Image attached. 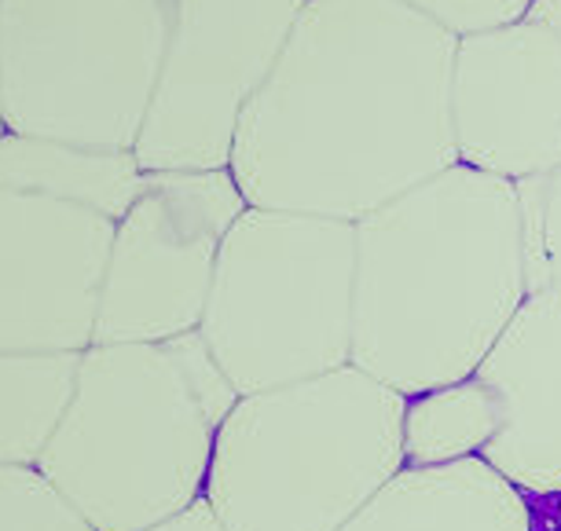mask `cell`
Listing matches in <instances>:
<instances>
[{
  "label": "cell",
  "instance_id": "cell-1",
  "mask_svg": "<svg viewBox=\"0 0 561 531\" xmlns=\"http://www.w3.org/2000/svg\"><path fill=\"white\" fill-rule=\"evenodd\" d=\"M455 45L400 0H309L231 143L247 206L356 224L459 162Z\"/></svg>",
  "mask_w": 561,
  "mask_h": 531
},
{
  "label": "cell",
  "instance_id": "cell-2",
  "mask_svg": "<svg viewBox=\"0 0 561 531\" xmlns=\"http://www.w3.org/2000/svg\"><path fill=\"white\" fill-rule=\"evenodd\" d=\"M525 297L517 184L455 162L356 220L348 363L400 396L473 378Z\"/></svg>",
  "mask_w": 561,
  "mask_h": 531
},
{
  "label": "cell",
  "instance_id": "cell-3",
  "mask_svg": "<svg viewBox=\"0 0 561 531\" xmlns=\"http://www.w3.org/2000/svg\"><path fill=\"white\" fill-rule=\"evenodd\" d=\"M236 400L198 331L89 345L37 470L96 531H140L206 495L217 432Z\"/></svg>",
  "mask_w": 561,
  "mask_h": 531
},
{
  "label": "cell",
  "instance_id": "cell-4",
  "mask_svg": "<svg viewBox=\"0 0 561 531\" xmlns=\"http://www.w3.org/2000/svg\"><path fill=\"white\" fill-rule=\"evenodd\" d=\"M400 422L404 396L353 363L247 392L203 498L225 531H337L404 470Z\"/></svg>",
  "mask_w": 561,
  "mask_h": 531
},
{
  "label": "cell",
  "instance_id": "cell-5",
  "mask_svg": "<svg viewBox=\"0 0 561 531\" xmlns=\"http://www.w3.org/2000/svg\"><path fill=\"white\" fill-rule=\"evenodd\" d=\"M356 224L247 206L220 246L198 334L239 396L348 367Z\"/></svg>",
  "mask_w": 561,
  "mask_h": 531
},
{
  "label": "cell",
  "instance_id": "cell-6",
  "mask_svg": "<svg viewBox=\"0 0 561 531\" xmlns=\"http://www.w3.org/2000/svg\"><path fill=\"white\" fill-rule=\"evenodd\" d=\"M165 34V0H0L8 132L133 151Z\"/></svg>",
  "mask_w": 561,
  "mask_h": 531
},
{
  "label": "cell",
  "instance_id": "cell-7",
  "mask_svg": "<svg viewBox=\"0 0 561 531\" xmlns=\"http://www.w3.org/2000/svg\"><path fill=\"white\" fill-rule=\"evenodd\" d=\"M309 0H165V51L133 154L144 173L228 169L242 111Z\"/></svg>",
  "mask_w": 561,
  "mask_h": 531
},
{
  "label": "cell",
  "instance_id": "cell-8",
  "mask_svg": "<svg viewBox=\"0 0 561 531\" xmlns=\"http://www.w3.org/2000/svg\"><path fill=\"white\" fill-rule=\"evenodd\" d=\"M247 209L231 169L147 173L114 224L92 345L165 342L203 323L225 235Z\"/></svg>",
  "mask_w": 561,
  "mask_h": 531
},
{
  "label": "cell",
  "instance_id": "cell-9",
  "mask_svg": "<svg viewBox=\"0 0 561 531\" xmlns=\"http://www.w3.org/2000/svg\"><path fill=\"white\" fill-rule=\"evenodd\" d=\"M451 129L481 173L525 184L561 169V0L455 45Z\"/></svg>",
  "mask_w": 561,
  "mask_h": 531
},
{
  "label": "cell",
  "instance_id": "cell-10",
  "mask_svg": "<svg viewBox=\"0 0 561 531\" xmlns=\"http://www.w3.org/2000/svg\"><path fill=\"white\" fill-rule=\"evenodd\" d=\"M118 220L0 187V353H84Z\"/></svg>",
  "mask_w": 561,
  "mask_h": 531
},
{
  "label": "cell",
  "instance_id": "cell-11",
  "mask_svg": "<svg viewBox=\"0 0 561 531\" xmlns=\"http://www.w3.org/2000/svg\"><path fill=\"white\" fill-rule=\"evenodd\" d=\"M473 378L500 400L481 459L533 503L561 506V290H533Z\"/></svg>",
  "mask_w": 561,
  "mask_h": 531
},
{
  "label": "cell",
  "instance_id": "cell-12",
  "mask_svg": "<svg viewBox=\"0 0 561 531\" xmlns=\"http://www.w3.org/2000/svg\"><path fill=\"white\" fill-rule=\"evenodd\" d=\"M547 509L554 506L533 503L478 454L404 465L337 531H536Z\"/></svg>",
  "mask_w": 561,
  "mask_h": 531
},
{
  "label": "cell",
  "instance_id": "cell-13",
  "mask_svg": "<svg viewBox=\"0 0 561 531\" xmlns=\"http://www.w3.org/2000/svg\"><path fill=\"white\" fill-rule=\"evenodd\" d=\"M144 165L133 151L81 147L45 136H0V187L30 191L122 220L144 187Z\"/></svg>",
  "mask_w": 561,
  "mask_h": 531
},
{
  "label": "cell",
  "instance_id": "cell-14",
  "mask_svg": "<svg viewBox=\"0 0 561 531\" xmlns=\"http://www.w3.org/2000/svg\"><path fill=\"white\" fill-rule=\"evenodd\" d=\"M84 353H0V462L41 465L78 392Z\"/></svg>",
  "mask_w": 561,
  "mask_h": 531
},
{
  "label": "cell",
  "instance_id": "cell-15",
  "mask_svg": "<svg viewBox=\"0 0 561 531\" xmlns=\"http://www.w3.org/2000/svg\"><path fill=\"white\" fill-rule=\"evenodd\" d=\"M500 400L478 378L404 396V465H448L478 459L500 432Z\"/></svg>",
  "mask_w": 561,
  "mask_h": 531
},
{
  "label": "cell",
  "instance_id": "cell-16",
  "mask_svg": "<svg viewBox=\"0 0 561 531\" xmlns=\"http://www.w3.org/2000/svg\"><path fill=\"white\" fill-rule=\"evenodd\" d=\"M0 531H96L37 465L0 462Z\"/></svg>",
  "mask_w": 561,
  "mask_h": 531
},
{
  "label": "cell",
  "instance_id": "cell-17",
  "mask_svg": "<svg viewBox=\"0 0 561 531\" xmlns=\"http://www.w3.org/2000/svg\"><path fill=\"white\" fill-rule=\"evenodd\" d=\"M525 209L528 293L561 290V169L517 184Z\"/></svg>",
  "mask_w": 561,
  "mask_h": 531
},
{
  "label": "cell",
  "instance_id": "cell-18",
  "mask_svg": "<svg viewBox=\"0 0 561 531\" xmlns=\"http://www.w3.org/2000/svg\"><path fill=\"white\" fill-rule=\"evenodd\" d=\"M400 4H408L411 12L426 15L430 23L462 41L522 19L533 0H400Z\"/></svg>",
  "mask_w": 561,
  "mask_h": 531
},
{
  "label": "cell",
  "instance_id": "cell-19",
  "mask_svg": "<svg viewBox=\"0 0 561 531\" xmlns=\"http://www.w3.org/2000/svg\"><path fill=\"white\" fill-rule=\"evenodd\" d=\"M140 531H225V524L217 520V513L209 509L206 498H198V503L180 509V513L158 520V524H147Z\"/></svg>",
  "mask_w": 561,
  "mask_h": 531
},
{
  "label": "cell",
  "instance_id": "cell-20",
  "mask_svg": "<svg viewBox=\"0 0 561 531\" xmlns=\"http://www.w3.org/2000/svg\"><path fill=\"white\" fill-rule=\"evenodd\" d=\"M536 531H561V506L547 509V513H543V520H539V528H536Z\"/></svg>",
  "mask_w": 561,
  "mask_h": 531
},
{
  "label": "cell",
  "instance_id": "cell-21",
  "mask_svg": "<svg viewBox=\"0 0 561 531\" xmlns=\"http://www.w3.org/2000/svg\"><path fill=\"white\" fill-rule=\"evenodd\" d=\"M8 132V125H4V103H0V136Z\"/></svg>",
  "mask_w": 561,
  "mask_h": 531
}]
</instances>
